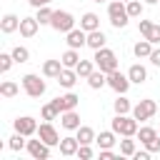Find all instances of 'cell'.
I'll list each match as a JSON object with an SVG mask.
<instances>
[{
	"instance_id": "cell-1",
	"label": "cell",
	"mask_w": 160,
	"mask_h": 160,
	"mask_svg": "<svg viewBox=\"0 0 160 160\" xmlns=\"http://www.w3.org/2000/svg\"><path fill=\"white\" fill-rule=\"evenodd\" d=\"M108 18H110V25L112 28H125L128 25V20H130V15H128V5L122 2V0H112V2H108Z\"/></svg>"
},
{
	"instance_id": "cell-2",
	"label": "cell",
	"mask_w": 160,
	"mask_h": 160,
	"mask_svg": "<svg viewBox=\"0 0 160 160\" xmlns=\"http://www.w3.org/2000/svg\"><path fill=\"white\" fill-rule=\"evenodd\" d=\"M120 138H125V135H130V138H135L138 135V120L132 118V115H115L112 118V125H110Z\"/></svg>"
},
{
	"instance_id": "cell-3",
	"label": "cell",
	"mask_w": 160,
	"mask_h": 160,
	"mask_svg": "<svg viewBox=\"0 0 160 160\" xmlns=\"http://www.w3.org/2000/svg\"><path fill=\"white\" fill-rule=\"evenodd\" d=\"M95 68L98 70H102L105 75L108 72H112V70H118V55L110 50V48H100V50H95Z\"/></svg>"
},
{
	"instance_id": "cell-4",
	"label": "cell",
	"mask_w": 160,
	"mask_h": 160,
	"mask_svg": "<svg viewBox=\"0 0 160 160\" xmlns=\"http://www.w3.org/2000/svg\"><path fill=\"white\" fill-rule=\"evenodd\" d=\"M20 82H22L25 95H30V98H40V95H45V90H48L45 80H40V75H35V72L22 75V78H20Z\"/></svg>"
},
{
	"instance_id": "cell-5",
	"label": "cell",
	"mask_w": 160,
	"mask_h": 160,
	"mask_svg": "<svg viewBox=\"0 0 160 160\" xmlns=\"http://www.w3.org/2000/svg\"><path fill=\"white\" fill-rule=\"evenodd\" d=\"M50 28L58 30V32H70V30L75 28L72 12H68V10H55V12H52V20H50Z\"/></svg>"
},
{
	"instance_id": "cell-6",
	"label": "cell",
	"mask_w": 160,
	"mask_h": 160,
	"mask_svg": "<svg viewBox=\"0 0 160 160\" xmlns=\"http://www.w3.org/2000/svg\"><path fill=\"white\" fill-rule=\"evenodd\" d=\"M155 112H158V102L150 100V98H145V100H140L138 105H132V112H130V115H132L138 122H145V120H150Z\"/></svg>"
},
{
	"instance_id": "cell-7",
	"label": "cell",
	"mask_w": 160,
	"mask_h": 160,
	"mask_svg": "<svg viewBox=\"0 0 160 160\" xmlns=\"http://www.w3.org/2000/svg\"><path fill=\"white\" fill-rule=\"evenodd\" d=\"M130 78H128V72H120V70H112V72H108V88H112L118 95H125L128 90H130Z\"/></svg>"
},
{
	"instance_id": "cell-8",
	"label": "cell",
	"mask_w": 160,
	"mask_h": 160,
	"mask_svg": "<svg viewBox=\"0 0 160 160\" xmlns=\"http://www.w3.org/2000/svg\"><path fill=\"white\" fill-rule=\"evenodd\" d=\"M38 138L42 140V142H48L50 148H55V145H60V132L55 130V125L50 122V120H45V122H40L38 125Z\"/></svg>"
},
{
	"instance_id": "cell-9",
	"label": "cell",
	"mask_w": 160,
	"mask_h": 160,
	"mask_svg": "<svg viewBox=\"0 0 160 160\" xmlns=\"http://www.w3.org/2000/svg\"><path fill=\"white\" fill-rule=\"evenodd\" d=\"M25 150L30 152V158H32V160H48V158H50V145H48V142H42L40 138H38V140H28Z\"/></svg>"
},
{
	"instance_id": "cell-10",
	"label": "cell",
	"mask_w": 160,
	"mask_h": 160,
	"mask_svg": "<svg viewBox=\"0 0 160 160\" xmlns=\"http://www.w3.org/2000/svg\"><path fill=\"white\" fill-rule=\"evenodd\" d=\"M12 128H15V132H22L25 138H32V135H38V122H35V118H30V115H22V118H18V120L12 122Z\"/></svg>"
},
{
	"instance_id": "cell-11",
	"label": "cell",
	"mask_w": 160,
	"mask_h": 160,
	"mask_svg": "<svg viewBox=\"0 0 160 160\" xmlns=\"http://www.w3.org/2000/svg\"><path fill=\"white\" fill-rule=\"evenodd\" d=\"M65 42H68V48L80 50L82 45H88V32L82 28H72L70 32H65Z\"/></svg>"
},
{
	"instance_id": "cell-12",
	"label": "cell",
	"mask_w": 160,
	"mask_h": 160,
	"mask_svg": "<svg viewBox=\"0 0 160 160\" xmlns=\"http://www.w3.org/2000/svg\"><path fill=\"white\" fill-rule=\"evenodd\" d=\"M78 102H80V98H78L75 92H65V95H60V98H55V100H52V105L60 110V115H62V112H68V110H75V108H78Z\"/></svg>"
},
{
	"instance_id": "cell-13",
	"label": "cell",
	"mask_w": 160,
	"mask_h": 160,
	"mask_svg": "<svg viewBox=\"0 0 160 160\" xmlns=\"http://www.w3.org/2000/svg\"><path fill=\"white\" fill-rule=\"evenodd\" d=\"M60 155H65V158H72V155H78V148H80V140L78 138H72V135H68V138H62L60 140Z\"/></svg>"
},
{
	"instance_id": "cell-14",
	"label": "cell",
	"mask_w": 160,
	"mask_h": 160,
	"mask_svg": "<svg viewBox=\"0 0 160 160\" xmlns=\"http://www.w3.org/2000/svg\"><path fill=\"white\" fill-rule=\"evenodd\" d=\"M38 28H40L38 18H20V35L22 38H35Z\"/></svg>"
},
{
	"instance_id": "cell-15",
	"label": "cell",
	"mask_w": 160,
	"mask_h": 160,
	"mask_svg": "<svg viewBox=\"0 0 160 160\" xmlns=\"http://www.w3.org/2000/svg\"><path fill=\"white\" fill-rule=\"evenodd\" d=\"M0 30H2L5 35H10V32L20 30V18H18V15H12V12L2 15V20H0Z\"/></svg>"
},
{
	"instance_id": "cell-16",
	"label": "cell",
	"mask_w": 160,
	"mask_h": 160,
	"mask_svg": "<svg viewBox=\"0 0 160 160\" xmlns=\"http://www.w3.org/2000/svg\"><path fill=\"white\" fill-rule=\"evenodd\" d=\"M128 78H130V82H135V85H142V82L148 80V70H145L140 62H135V65L128 68Z\"/></svg>"
},
{
	"instance_id": "cell-17",
	"label": "cell",
	"mask_w": 160,
	"mask_h": 160,
	"mask_svg": "<svg viewBox=\"0 0 160 160\" xmlns=\"http://www.w3.org/2000/svg\"><path fill=\"white\" fill-rule=\"evenodd\" d=\"M78 78H80V75H78V70H75V68H62V72L58 75V82H60L62 88H68V90H70V88L78 82Z\"/></svg>"
},
{
	"instance_id": "cell-18",
	"label": "cell",
	"mask_w": 160,
	"mask_h": 160,
	"mask_svg": "<svg viewBox=\"0 0 160 160\" xmlns=\"http://www.w3.org/2000/svg\"><path fill=\"white\" fill-rule=\"evenodd\" d=\"M60 125H62L65 130H78V128H80V115H78V110L62 112V115H60Z\"/></svg>"
},
{
	"instance_id": "cell-19",
	"label": "cell",
	"mask_w": 160,
	"mask_h": 160,
	"mask_svg": "<svg viewBox=\"0 0 160 160\" xmlns=\"http://www.w3.org/2000/svg\"><path fill=\"white\" fill-rule=\"evenodd\" d=\"M62 68H65V65H62V60H45V62H42V75H45V78H55V80H58V75L62 72Z\"/></svg>"
},
{
	"instance_id": "cell-20",
	"label": "cell",
	"mask_w": 160,
	"mask_h": 160,
	"mask_svg": "<svg viewBox=\"0 0 160 160\" xmlns=\"http://www.w3.org/2000/svg\"><path fill=\"white\" fill-rule=\"evenodd\" d=\"M105 32L98 28V30H90L88 32V48H92V50H100V48H105Z\"/></svg>"
},
{
	"instance_id": "cell-21",
	"label": "cell",
	"mask_w": 160,
	"mask_h": 160,
	"mask_svg": "<svg viewBox=\"0 0 160 160\" xmlns=\"http://www.w3.org/2000/svg\"><path fill=\"white\" fill-rule=\"evenodd\" d=\"M152 48H155V45H152L148 38H142V40H138V42L132 45V52H135V58H150Z\"/></svg>"
},
{
	"instance_id": "cell-22",
	"label": "cell",
	"mask_w": 160,
	"mask_h": 160,
	"mask_svg": "<svg viewBox=\"0 0 160 160\" xmlns=\"http://www.w3.org/2000/svg\"><path fill=\"white\" fill-rule=\"evenodd\" d=\"M75 132H78L75 138L80 140V145H90V142H95V138H98V135H95V130H92L90 125H80Z\"/></svg>"
},
{
	"instance_id": "cell-23",
	"label": "cell",
	"mask_w": 160,
	"mask_h": 160,
	"mask_svg": "<svg viewBox=\"0 0 160 160\" xmlns=\"http://www.w3.org/2000/svg\"><path fill=\"white\" fill-rule=\"evenodd\" d=\"M80 28H82L85 32H90V30H98V28H100V18H98L95 12H85V15L80 18Z\"/></svg>"
},
{
	"instance_id": "cell-24",
	"label": "cell",
	"mask_w": 160,
	"mask_h": 160,
	"mask_svg": "<svg viewBox=\"0 0 160 160\" xmlns=\"http://www.w3.org/2000/svg\"><path fill=\"white\" fill-rule=\"evenodd\" d=\"M88 85H90L92 90H100L102 85H108V75H105L102 70H98V68H95V70L90 72V78H88Z\"/></svg>"
},
{
	"instance_id": "cell-25",
	"label": "cell",
	"mask_w": 160,
	"mask_h": 160,
	"mask_svg": "<svg viewBox=\"0 0 160 160\" xmlns=\"http://www.w3.org/2000/svg\"><path fill=\"white\" fill-rule=\"evenodd\" d=\"M60 60H62V65H65V68H75L82 58H80V52H78L75 48H68V50L60 55Z\"/></svg>"
},
{
	"instance_id": "cell-26",
	"label": "cell",
	"mask_w": 160,
	"mask_h": 160,
	"mask_svg": "<svg viewBox=\"0 0 160 160\" xmlns=\"http://www.w3.org/2000/svg\"><path fill=\"white\" fill-rule=\"evenodd\" d=\"M112 110H115V115H130L132 112V105H130V100L125 95H118V100L112 102Z\"/></svg>"
},
{
	"instance_id": "cell-27",
	"label": "cell",
	"mask_w": 160,
	"mask_h": 160,
	"mask_svg": "<svg viewBox=\"0 0 160 160\" xmlns=\"http://www.w3.org/2000/svg\"><path fill=\"white\" fill-rule=\"evenodd\" d=\"M18 92H20V85L15 80H2L0 82V95L2 98H15Z\"/></svg>"
},
{
	"instance_id": "cell-28",
	"label": "cell",
	"mask_w": 160,
	"mask_h": 160,
	"mask_svg": "<svg viewBox=\"0 0 160 160\" xmlns=\"http://www.w3.org/2000/svg\"><path fill=\"white\" fill-rule=\"evenodd\" d=\"M158 135H160V132H158L155 128H150V125H142V128L138 130V135H135V138H138V140H140V142L145 145V142H150V140H155Z\"/></svg>"
},
{
	"instance_id": "cell-29",
	"label": "cell",
	"mask_w": 160,
	"mask_h": 160,
	"mask_svg": "<svg viewBox=\"0 0 160 160\" xmlns=\"http://www.w3.org/2000/svg\"><path fill=\"white\" fill-rule=\"evenodd\" d=\"M115 135H118L115 130H102V132L95 138V142H98L100 148H112V145H115Z\"/></svg>"
},
{
	"instance_id": "cell-30",
	"label": "cell",
	"mask_w": 160,
	"mask_h": 160,
	"mask_svg": "<svg viewBox=\"0 0 160 160\" xmlns=\"http://www.w3.org/2000/svg\"><path fill=\"white\" fill-rule=\"evenodd\" d=\"M135 150H138V148H135V140H132L130 135H125V138L120 140V155L132 158V155H135Z\"/></svg>"
},
{
	"instance_id": "cell-31",
	"label": "cell",
	"mask_w": 160,
	"mask_h": 160,
	"mask_svg": "<svg viewBox=\"0 0 160 160\" xmlns=\"http://www.w3.org/2000/svg\"><path fill=\"white\" fill-rule=\"evenodd\" d=\"M52 8L50 5H42V8H38V12H35V18H38V22L40 25H50V20H52Z\"/></svg>"
},
{
	"instance_id": "cell-32",
	"label": "cell",
	"mask_w": 160,
	"mask_h": 160,
	"mask_svg": "<svg viewBox=\"0 0 160 160\" xmlns=\"http://www.w3.org/2000/svg\"><path fill=\"white\" fill-rule=\"evenodd\" d=\"M75 70H78V75H80V78H85V80H88V78H90V72L95 70V60H80V62L75 65Z\"/></svg>"
},
{
	"instance_id": "cell-33",
	"label": "cell",
	"mask_w": 160,
	"mask_h": 160,
	"mask_svg": "<svg viewBox=\"0 0 160 160\" xmlns=\"http://www.w3.org/2000/svg\"><path fill=\"white\" fill-rule=\"evenodd\" d=\"M10 52H12L15 62H28V60H30V50H28L25 45H15V48H12Z\"/></svg>"
},
{
	"instance_id": "cell-34",
	"label": "cell",
	"mask_w": 160,
	"mask_h": 160,
	"mask_svg": "<svg viewBox=\"0 0 160 160\" xmlns=\"http://www.w3.org/2000/svg\"><path fill=\"white\" fill-rule=\"evenodd\" d=\"M40 115H42V120H50V122H52V120H58V115H60V110H58V108L52 105V100H50L48 105H42V110H40Z\"/></svg>"
},
{
	"instance_id": "cell-35",
	"label": "cell",
	"mask_w": 160,
	"mask_h": 160,
	"mask_svg": "<svg viewBox=\"0 0 160 160\" xmlns=\"http://www.w3.org/2000/svg\"><path fill=\"white\" fill-rule=\"evenodd\" d=\"M25 145H28V140H25V135H22V132H15V135L8 140V148H10V150H15V152H18V150H22Z\"/></svg>"
},
{
	"instance_id": "cell-36",
	"label": "cell",
	"mask_w": 160,
	"mask_h": 160,
	"mask_svg": "<svg viewBox=\"0 0 160 160\" xmlns=\"http://www.w3.org/2000/svg\"><path fill=\"white\" fill-rule=\"evenodd\" d=\"M125 5H128V15H130V18H142L145 5H142L140 0H130V2H125Z\"/></svg>"
},
{
	"instance_id": "cell-37",
	"label": "cell",
	"mask_w": 160,
	"mask_h": 160,
	"mask_svg": "<svg viewBox=\"0 0 160 160\" xmlns=\"http://www.w3.org/2000/svg\"><path fill=\"white\" fill-rule=\"evenodd\" d=\"M12 62H15L12 52H0V72H10Z\"/></svg>"
},
{
	"instance_id": "cell-38",
	"label": "cell",
	"mask_w": 160,
	"mask_h": 160,
	"mask_svg": "<svg viewBox=\"0 0 160 160\" xmlns=\"http://www.w3.org/2000/svg\"><path fill=\"white\" fill-rule=\"evenodd\" d=\"M138 30H140V35H142V38H148V35H150V30H152V22L140 18V20H138Z\"/></svg>"
},
{
	"instance_id": "cell-39",
	"label": "cell",
	"mask_w": 160,
	"mask_h": 160,
	"mask_svg": "<svg viewBox=\"0 0 160 160\" xmlns=\"http://www.w3.org/2000/svg\"><path fill=\"white\" fill-rule=\"evenodd\" d=\"M92 155H95V152H92L90 145H80V148H78V158H80V160H90Z\"/></svg>"
},
{
	"instance_id": "cell-40",
	"label": "cell",
	"mask_w": 160,
	"mask_h": 160,
	"mask_svg": "<svg viewBox=\"0 0 160 160\" xmlns=\"http://www.w3.org/2000/svg\"><path fill=\"white\" fill-rule=\"evenodd\" d=\"M148 40H150L152 45H158V42H160V25H158V22H152V30H150Z\"/></svg>"
},
{
	"instance_id": "cell-41",
	"label": "cell",
	"mask_w": 160,
	"mask_h": 160,
	"mask_svg": "<svg viewBox=\"0 0 160 160\" xmlns=\"http://www.w3.org/2000/svg\"><path fill=\"white\" fill-rule=\"evenodd\" d=\"M112 158H118L112 152V148H100V160H112Z\"/></svg>"
},
{
	"instance_id": "cell-42",
	"label": "cell",
	"mask_w": 160,
	"mask_h": 160,
	"mask_svg": "<svg viewBox=\"0 0 160 160\" xmlns=\"http://www.w3.org/2000/svg\"><path fill=\"white\" fill-rule=\"evenodd\" d=\"M145 148H148L150 152H160V135H158L155 140H150V142H145Z\"/></svg>"
},
{
	"instance_id": "cell-43",
	"label": "cell",
	"mask_w": 160,
	"mask_h": 160,
	"mask_svg": "<svg viewBox=\"0 0 160 160\" xmlns=\"http://www.w3.org/2000/svg\"><path fill=\"white\" fill-rule=\"evenodd\" d=\"M155 68H160V48H152V52H150V58H148Z\"/></svg>"
},
{
	"instance_id": "cell-44",
	"label": "cell",
	"mask_w": 160,
	"mask_h": 160,
	"mask_svg": "<svg viewBox=\"0 0 160 160\" xmlns=\"http://www.w3.org/2000/svg\"><path fill=\"white\" fill-rule=\"evenodd\" d=\"M132 158H135V160H150V150H148V148H145L142 152H140V150H135V155H132Z\"/></svg>"
},
{
	"instance_id": "cell-45",
	"label": "cell",
	"mask_w": 160,
	"mask_h": 160,
	"mask_svg": "<svg viewBox=\"0 0 160 160\" xmlns=\"http://www.w3.org/2000/svg\"><path fill=\"white\" fill-rule=\"evenodd\" d=\"M28 2H30V5H32V8L38 10V8H42V5H50L52 0H28Z\"/></svg>"
},
{
	"instance_id": "cell-46",
	"label": "cell",
	"mask_w": 160,
	"mask_h": 160,
	"mask_svg": "<svg viewBox=\"0 0 160 160\" xmlns=\"http://www.w3.org/2000/svg\"><path fill=\"white\" fill-rule=\"evenodd\" d=\"M145 2H148V5H158L160 0H145Z\"/></svg>"
},
{
	"instance_id": "cell-47",
	"label": "cell",
	"mask_w": 160,
	"mask_h": 160,
	"mask_svg": "<svg viewBox=\"0 0 160 160\" xmlns=\"http://www.w3.org/2000/svg\"><path fill=\"white\" fill-rule=\"evenodd\" d=\"M92 2H105V0H92Z\"/></svg>"
},
{
	"instance_id": "cell-48",
	"label": "cell",
	"mask_w": 160,
	"mask_h": 160,
	"mask_svg": "<svg viewBox=\"0 0 160 160\" xmlns=\"http://www.w3.org/2000/svg\"><path fill=\"white\" fill-rule=\"evenodd\" d=\"M122 2H130V0H122Z\"/></svg>"
},
{
	"instance_id": "cell-49",
	"label": "cell",
	"mask_w": 160,
	"mask_h": 160,
	"mask_svg": "<svg viewBox=\"0 0 160 160\" xmlns=\"http://www.w3.org/2000/svg\"><path fill=\"white\" fill-rule=\"evenodd\" d=\"M158 132H160V130H158Z\"/></svg>"
}]
</instances>
